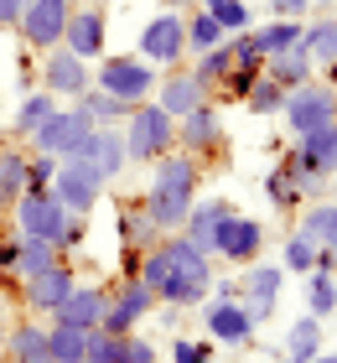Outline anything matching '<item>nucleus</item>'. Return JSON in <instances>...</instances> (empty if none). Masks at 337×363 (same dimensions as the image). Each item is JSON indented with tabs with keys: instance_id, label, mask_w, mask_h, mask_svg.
Masks as SVG:
<instances>
[{
	"instance_id": "obj_34",
	"label": "nucleus",
	"mask_w": 337,
	"mask_h": 363,
	"mask_svg": "<svg viewBox=\"0 0 337 363\" xmlns=\"http://www.w3.org/2000/svg\"><path fill=\"white\" fill-rule=\"evenodd\" d=\"M306 311L311 317H337V270H311L306 275Z\"/></svg>"
},
{
	"instance_id": "obj_19",
	"label": "nucleus",
	"mask_w": 337,
	"mask_h": 363,
	"mask_svg": "<svg viewBox=\"0 0 337 363\" xmlns=\"http://www.w3.org/2000/svg\"><path fill=\"white\" fill-rule=\"evenodd\" d=\"M62 47H73L83 62H99L104 47H109V16L99 6H78L73 21H67V31H62Z\"/></svg>"
},
{
	"instance_id": "obj_16",
	"label": "nucleus",
	"mask_w": 337,
	"mask_h": 363,
	"mask_svg": "<svg viewBox=\"0 0 337 363\" xmlns=\"http://www.w3.org/2000/svg\"><path fill=\"white\" fill-rule=\"evenodd\" d=\"M78 286V275H73V259H57L53 270H42V275H31L26 286H21V301L31 317H53V311L67 301V291Z\"/></svg>"
},
{
	"instance_id": "obj_5",
	"label": "nucleus",
	"mask_w": 337,
	"mask_h": 363,
	"mask_svg": "<svg viewBox=\"0 0 337 363\" xmlns=\"http://www.w3.org/2000/svg\"><path fill=\"white\" fill-rule=\"evenodd\" d=\"M94 120H89V109L73 104V109H53L47 120L26 135L31 151H47V156H57V161H73V156H89V140H94Z\"/></svg>"
},
{
	"instance_id": "obj_12",
	"label": "nucleus",
	"mask_w": 337,
	"mask_h": 363,
	"mask_svg": "<svg viewBox=\"0 0 337 363\" xmlns=\"http://www.w3.org/2000/svg\"><path fill=\"white\" fill-rule=\"evenodd\" d=\"M202 327H208L213 342H223V348H249L260 333V322L249 317V306L233 296V301H218V296H208L202 301Z\"/></svg>"
},
{
	"instance_id": "obj_4",
	"label": "nucleus",
	"mask_w": 337,
	"mask_h": 363,
	"mask_svg": "<svg viewBox=\"0 0 337 363\" xmlns=\"http://www.w3.org/2000/svg\"><path fill=\"white\" fill-rule=\"evenodd\" d=\"M125 151H130V161H156V156H166V151H177V114H166L156 99H145V104H135L130 114H125Z\"/></svg>"
},
{
	"instance_id": "obj_36",
	"label": "nucleus",
	"mask_w": 337,
	"mask_h": 363,
	"mask_svg": "<svg viewBox=\"0 0 337 363\" xmlns=\"http://www.w3.org/2000/svg\"><path fill=\"white\" fill-rule=\"evenodd\" d=\"M26 192V151H0V208H16Z\"/></svg>"
},
{
	"instance_id": "obj_6",
	"label": "nucleus",
	"mask_w": 337,
	"mask_h": 363,
	"mask_svg": "<svg viewBox=\"0 0 337 363\" xmlns=\"http://www.w3.org/2000/svg\"><path fill=\"white\" fill-rule=\"evenodd\" d=\"M285 130H291V140L311 135V130H322L337 120V89L322 84V78H306L301 89H285Z\"/></svg>"
},
{
	"instance_id": "obj_41",
	"label": "nucleus",
	"mask_w": 337,
	"mask_h": 363,
	"mask_svg": "<svg viewBox=\"0 0 337 363\" xmlns=\"http://www.w3.org/2000/svg\"><path fill=\"white\" fill-rule=\"evenodd\" d=\"M244 109H249V114H280V109H285V89H280L275 78L265 73L260 84L244 94Z\"/></svg>"
},
{
	"instance_id": "obj_13",
	"label": "nucleus",
	"mask_w": 337,
	"mask_h": 363,
	"mask_svg": "<svg viewBox=\"0 0 337 363\" xmlns=\"http://www.w3.org/2000/svg\"><path fill=\"white\" fill-rule=\"evenodd\" d=\"M42 89L53 99H83L94 89V68L73 47H53V52H42Z\"/></svg>"
},
{
	"instance_id": "obj_25",
	"label": "nucleus",
	"mask_w": 337,
	"mask_h": 363,
	"mask_svg": "<svg viewBox=\"0 0 337 363\" xmlns=\"http://www.w3.org/2000/svg\"><path fill=\"white\" fill-rule=\"evenodd\" d=\"M291 156L306 161V167H316V172L332 182V177H337V120L322 125V130H311V135H301V140L291 145Z\"/></svg>"
},
{
	"instance_id": "obj_43",
	"label": "nucleus",
	"mask_w": 337,
	"mask_h": 363,
	"mask_svg": "<svg viewBox=\"0 0 337 363\" xmlns=\"http://www.w3.org/2000/svg\"><path fill=\"white\" fill-rule=\"evenodd\" d=\"M208 16H218V26H223L228 37H239V31L255 26V11H249V0H228V6H218V11H208Z\"/></svg>"
},
{
	"instance_id": "obj_53",
	"label": "nucleus",
	"mask_w": 337,
	"mask_h": 363,
	"mask_svg": "<svg viewBox=\"0 0 337 363\" xmlns=\"http://www.w3.org/2000/svg\"><path fill=\"white\" fill-rule=\"evenodd\" d=\"M306 363H337V353H332V348H322V353H311Z\"/></svg>"
},
{
	"instance_id": "obj_33",
	"label": "nucleus",
	"mask_w": 337,
	"mask_h": 363,
	"mask_svg": "<svg viewBox=\"0 0 337 363\" xmlns=\"http://www.w3.org/2000/svg\"><path fill=\"white\" fill-rule=\"evenodd\" d=\"M53 109H57V99L47 94V89H26V94H21V104H16V114H11V130L26 140V135H31V130H37Z\"/></svg>"
},
{
	"instance_id": "obj_18",
	"label": "nucleus",
	"mask_w": 337,
	"mask_h": 363,
	"mask_svg": "<svg viewBox=\"0 0 337 363\" xmlns=\"http://www.w3.org/2000/svg\"><path fill=\"white\" fill-rule=\"evenodd\" d=\"M213 99V89L197 78V68H166L161 73V84H156V104L166 109V114H187V109H197V104H208Z\"/></svg>"
},
{
	"instance_id": "obj_55",
	"label": "nucleus",
	"mask_w": 337,
	"mask_h": 363,
	"mask_svg": "<svg viewBox=\"0 0 337 363\" xmlns=\"http://www.w3.org/2000/svg\"><path fill=\"white\" fill-rule=\"evenodd\" d=\"M332 203H337V177H332Z\"/></svg>"
},
{
	"instance_id": "obj_9",
	"label": "nucleus",
	"mask_w": 337,
	"mask_h": 363,
	"mask_svg": "<svg viewBox=\"0 0 337 363\" xmlns=\"http://www.w3.org/2000/svg\"><path fill=\"white\" fill-rule=\"evenodd\" d=\"M73 11H78V0H26L16 31H21V42L42 57V52H53V47H62V31L73 21Z\"/></svg>"
},
{
	"instance_id": "obj_28",
	"label": "nucleus",
	"mask_w": 337,
	"mask_h": 363,
	"mask_svg": "<svg viewBox=\"0 0 337 363\" xmlns=\"http://www.w3.org/2000/svg\"><path fill=\"white\" fill-rule=\"evenodd\" d=\"M322 348H327V322L322 317H311V311H306V317H296L291 327H285V342H280L285 358L306 363L311 353H322Z\"/></svg>"
},
{
	"instance_id": "obj_37",
	"label": "nucleus",
	"mask_w": 337,
	"mask_h": 363,
	"mask_svg": "<svg viewBox=\"0 0 337 363\" xmlns=\"http://www.w3.org/2000/svg\"><path fill=\"white\" fill-rule=\"evenodd\" d=\"M228 68H233V37H223L218 47H208V52H197V78L208 89H218L228 78Z\"/></svg>"
},
{
	"instance_id": "obj_24",
	"label": "nucleus",
	"mask_w": 337,
	"mask_h": 363,
	"mask_svg": "<svg viewBox=\"0 0 337 363\" xmlns=\"http://www.w3.org/2000/svg\"><path fill=\"white\" fill-rule=\"evenodd\" d=\"M301 234L316 239V250H322L332 259V270H337V203H332V197L306 203V213H301Z\"/></svg>"
},
{
	"instance_id": "obj_54",
	"label": "nucleus",
	"mask_w": 337,
	"mask_h": 363,
	"mask_svg": "<svg viewBox=\"0 0 337 363\" xmlns=\"http://www.w3.org/2000/svg\"><path fill=\"white\" fill-rule=\"evenodd\" d=\"M78 6H104V0H78Z\"/></svg>"
},
{
	"instance_id": "obj_8",
	"label": "nucleus",
	"mask_w": 337,
	"mask_h": 363,
	"mask_svg": "<svg viewBox=\"0 0 337 363\" xmlns=\"http://www.w3.org/2000/svg\"><path fill=\"white\" fill-rule=\"evenodd\" d=\"M145 62L156 68H182L187 57V11H161L140 26V47H135Z\"/></svg>"
},
{
	"instance_id": "obj_3",
	"label": "nucleus",
	"mask_w": 337,
	"mask_h": 363,
	"mask_svg": "<svg viewBox=\"0 0 337 363\" xmlns=\"http://www.w3.org/2000/svg\"><path fill=\"white\" fill-rule=\"evenodd\" d=\"M156 84H161V68L156 62H145L140 52H104L94 68V89L114 94L120 104H145V99H156Z\"/></svg>"
},
{
	"instance_id": "obj_11",
	"label": "nucleus",
	"mask_w": 337,
	"mask_h": 363,
	"mask_svg": "<svg viewBox=\"0 0 337 363\" xmlns=\"http://www.w3.org/2000/svg\"><path fill=\"white\" fill-rule=\"evenodd\" d=\"M161 301H156V291L145 286L140 275H120V286L109 291V311H104V333H135L150 311H156Z\"/></svg>"
},
{
	"instance_id": "obj_26",
	"label": "nucleus",
	"mask_w": 337,
	"mask_h": 363,
	"mask_svg": "<svg viewBox=\"0 0 337 363\" xmlns=\"http://www.w3.org/2000/svg\"><path fill=\"white\" fill-rule=\"evenodd\" d=\"M6 363H31V358H47V322L42 317H21L11 322L6 333V353H0Z\"/></svg>"
},
{
	"instance_id": "obj_21",
	"label": "nucleus",
	"mask_w": 337,
	"mask_h": 363,
	"mask_svg": "<svg viewBox=\"0 0 337 363\" xmlns=\"http://www.w3.org/2000/svg\"><path fill=\"white\" fill-rule=\"evenodd\" d=\"M104 311H109V291L104 286H73L67 301L47 322H67V327H78V333H94V327H104Z\"/></svg>"
},
{
	"instance_id": "obj_52",
	"label": "nucleus",
	"mask_w": 337,
	"mask_h": 363,
	"mask_svg": "<svg viewBox=\"0 0 337 363\" xmlns=\"http://www.w3.org/2000/svg\"><path fill=\"white\" fill-rule=\"evenodd\" d=\"M161 11H197V0H161Z\"/></svg>"
},
{
	"instance_id": "obj_7",
	"label": "nucleus",
	"mask_w": 337,
	"mask_h": 363,
	"mask_svg": "<svg viewBox=\"0 0 337 363\" xmlns=\"http://www.w3.org/2000/svg\"><path fill=\"white\" fill-rule=\"evenodd\" d=\"M53 192L67 213H78V218H89L99 208V197L109 192V182L99 177V167L89 156H73V161H57V177H53Z\"/></svg>"
},
{
	"instance_id": "obj_45",
	"label": "nucleus",
	"mask_w": 337,
	"mask_h": 363,
	"mask_svg": "<svg viewBox=\"0 0 337 363\" xmlns=\"http://www.w3.org/2000/svg\"><path fill=\"white\" fill-rule=\"evenodd\" d=\"M172 363H213V348L202 337H177L172 342Z\"/></svg>"
},
{
	"instance_id": "obj_17",
	"label": "nucleus",
	"mask_w": 337,
	"mask_h": 363,
	"mask_svg": "<svg viewBox=\"0 0 337 363\" xmlns=\"http://www.w3.org/2000/svg\"><path fill=\"white\" fill-rule=\"evenodd\" d=\"M280 291H285V265H249L239 280V301L249 306L255 322H270L280 306Z\"/></svg>"
},
{
	"instance_id": "obj_23",
	"label": "nucleus",
	"mask_w": 337,
	"mask_h": 363,
	"mask_svg": "<svg viewBox=\"0 0 337 363\" xmlns=\"http://www.w3.org/2000/svg\"><path fill=\"white\" fill-rule=\"evenodd\" d=\"M89 161L99 167V177L109 182H120L125 177V167H130V151H125V130L120 125H99L94 130V140H89Z\"/></svg>"
},
{
	"instance_id": "obj_31",
	"label": "nucleus",
	"mask_w": 337,
	"mask_h": 363,
	"mask_svg": "<svg viewBox=\"0 0 337 363\" xmlns=\"http://www.w3.org/2000/svg\"><path fill=\"white\" fill-rule=\"evenodd\" d=\"M301 47L311 52L316 73H322V68H337V16H322V21H306V31H301Z\"/></svg>"
},
{
	"instance_id": "obj_2",
	"label": "nucleus",
	"mask_w": 337,
	"mask_h": 363,
	"mask_svg": "<svg viewBox=\"0 0 337 363\" xmlns=\"http://www.w3.org/2000/svg\"><path fill=\"white\" fill-rule=\"evenodd\" d=\"M161 255H166V275L156 286V301L172 306V311H187V306L208 301V296H213V259L202 250H192L182 234H166Z\"/></svg>"
},
{
	"instance_id": "obj_49",
	"label": "nucleus",
	"mask_w": 337,
	"mask_h": 363,
	"mask_svg": "<svg viewBox=\"0 0 337 363\" xmlns=\"http://www.w3.org/2000/svg\"><path fill=\"white\" fill-rule=\"evenodd\" d=\"M21 11H26V0H0V31L21 26Z\"/></svg>"
},
{
	"instance_id": "obj_20",
	"label": "nucleus",
	"mask_w": 337,
	"mask_h": 363,
	"mask_svg": "<svg viewBox=\"0 0 337 363\" xmlns=\"http://www.w3.org/2000/svg\"><path fill=\"white\" fill-rule=\"evenodd\" d=\"M228 213H233V203H228V197H197V203H192V213H187V223H182L177 234L187 239L192 250H202V255L213 259L218 228H223V218H228Z\"/></svg>"
},
{
	"instance_id": "obj_30",
	"label": "nucleus",
	"mask_w": 337,
	"mask_h": 363,
	"mask_svg": "<svg viewBox=\"0 0 337 363\" xmlns=\"http://www.w3.org/2000/svg\"><path fill=\"white\" fill-rule=\"evenodd\" d=\"M265 73L275 78L280 89H301L306 78H316V62H311V52H306V47H285V52L265 57Z\"/></svg>"
},
{
	"instance_id": "obj_51",
	"label": "nucleus",
	"mask_w": 337,
	"mask_h": 363,
	"mask_svg": "<svg viewBox=\"0 0 337 363\" xmlns=\"http://www.w3.org/2000/svg\"><path fill=\"white\" fill-rule=\"evenodd\" d=\"M6 333H11V317H6V296H0V353H6Z\"/></svg>"
},
{
	"instance_id": "obj_56",
	"label": "nucleus",
	"mask_w": 337,
	"mask_h": 363,
	"mask_svg": "<svg viewBox=\"0 0 337 363\" xmlns=\"http://www.w3.org/2000/svg\"><path fill=\"white\" fill-rule=\"evenodd\" d=\"M280 363H296V358H285V353H280Z\"/></svg>"
},
{
	"instance_id": "obj_48",
	"label": "nucleus",
	"mask_w": 337,
	"mask_h": 363,
	"mask_svg": "<svg viewBox=\"0 0 337 363\" xmlns=\"http://www.w3.org/2000/svg\"><path fill=\"white\" fill-rule=\"evenodd\" d=\"M311 6H316V0H270V11H275V16H296V21H306Z\"/></svg>"
},
{
	"instance_id": "obj_46",
	"label": "nucleus",
	"mask_w": 337,
	"mask_h": 363,
	"mask_svg": "<svg viewBox=\"0 0 337 363\" xmlns=\"http://www.w3.org/2000/svg\"><path fill=\"white\" fill-rule=\"evenodd\" d=\"M120 363H161V353H156V342H150V337L125 333V358Z\"/></svg>"
},
{
	"instance_id": "obj_35",
	"label": "nucleus",
	"mask_w": 337,
	"mask_h": 363,
	"mask_svg": "<svg viewBox=\"0 0 337 363\" xmlns=\"http://www.w3.org/2000/svg\"><path fill=\"white\" fill-rule=\"evenodd\" d=\"M228 31L218 26V16H208V11H187V57H197V52H208V47H218Z\"/></svg>"
},
{
	"instance_id": "obj_42",
	"label": "nucleus",
	"mask_w": 337,
	"mask_h": 363,
	"mask_svg": "<svg viewBox=\"0 0 337 363\" xmlns=\"http://www.w3.org/2000/svg\"><path fill=\"white\" fill-rule=\"evenodd\" d=\"M120 358H125V337L94 327V333H89V348H83V363H120Z\"/></svg>"
},
{
	"instance_id": "obj_10",
	"label": "nucleus",
	"mask_w": 337,
	"mask_h": 363,
	"mask_svg": "<svg viewBox=\"0 0 337 363\" xmlns=\"http://www.w3.org/2000/svg\"><path fill=\"white\" fill-rule=\"evenodd\" d=\"M16 234H31V239H62V228H67V213L62 203H57V192L53 187H26L21 197H16Z\"/></svg>"
},
{
	"instance_id": "obj_44",
	"label": "nucleus",
	"mask_w": 337,
	"mask_h": 363,
	"mask_svg": "<svg viewBox=\"0 0 337 363\" xmlns=\"http://www.w3.org/2000/svg\"><path fill=\"white\" fill-rule=\"evenodd\" d=\"M53 177H57V156L26 151V187H53Z\"/></svg>"
},
{
	"instance_id": "obj_1",
	"label": "nucleus",
	"mask_w": 337,
	"mask_h": 363,
	"mask_svg": "<svg viewBox=\"0 0 337 363\" xmlns=\"http://www.w3.org/2000/svg\"><path fill=\"white\" fill-rule=\"evenodd\" d=\"M197 192H202V161L187 151H166V156L150 161V187L140 197V208L161 223V234H177L187 223Z\"/></svg>"
},
{
	"instance_id": "obj_57",
	"label": "nucleus",
	"mask_w": 337,
	"mask_h": 363,
	"mask_svg": "<svg viewBox=\"0 0 337 363\" xmlns=\"http://www.w3.org/2000/svg\"><path fill=\"white\" fill-rule=\"evenodd\" d=\"M31 363H47V358H31Z\"/></svg>"
},
{
	"instance_id": "obj_15",
	"label": "nucleus",
	"mask_w": 337,
	"mask_h": 363,
	"mask_svg": "<svg viewBox=\"0 0 337 363\" xmlns=\"http://www.w3.org/2000/svg\"><path fill=\"white\" fill-rule=\"evenodd\" d=\"M223 140H228V130H223V114H218L213 99L177 120V151H187V156H213V151H223Z\"/></svg>"
},
{
	"instance_id": "obj_38",
	"label": "nucleus",
	"mask_w": 337,
	"mask_h": 363,
	"mask_svg": "<svg viewBox=\"0 0 337 363\" xmlns=\"http://www.w3.org/2000/svg\"><path fill=\"white\" fill-rule=\"evenodd\" d=\"M73 104L89 109V120H94V125H125V114H130V104H120V99L104 94V89H89L83 99H73Z\"/></svg>"
},
{
	"instance_id": "obj_40",
	"label": "nucleus",
	"mask_w": 337,
	"mask_h": 363,
	"mask_svg": "<svg viewBox=\"0 0 337 363\" xmlns=\"http://www.w3.org/2000/svg\"><path fill=\"white\" fill-rule=\"evenodd\" d=\"M265 197H270V208H275V213H285V208H296V203H301L296 177H291V167H285V161L265 177Z\"/></svg>"
},
{
	"instance_id": "obj_29",
	"label": "nucleus",
	"mask_w": 337,
	"mask_h": 363,
	"mask_svg": "<svg viewBox=\"0 0 337 363\" xmlns=\"http://www.w3.org/2000/svg\"><path fill=\"white\" fill-rule=\"evenodd\" d=\"M57 259H67V255L57 250L53 239H31V234H16V280H21V286H26L31 275L53 270Z\"/></svg>"
},
{
	"instance_id": "obj_22",
	"label": "nucleus",
	"mask_w": 337,
	"mask_h": 363,
	"mask_svg": "<svg viewBox=\"0 0 337 363\" xmlns=\"http://www.w3.org/2000/svg\"><path fill=\"white\" fill-rule=\"evenodd\" d=\"M114 234H120V250H140V255L156 250V244L166 239L161 223L150 218L140 203H120V208H114Z\"/></svg>"
},
{
	"instance_id": "obj_32",
	"label": "nucleus",
	"mask_w": 337,
	"mask_h": 363,
	"mask_svg": "<svg viewBox=\"0 0 337 363\" xmlns=\"http://www.w3.org/2000/svg\"><path fill=\"white\" fill-rule=\"evenodd\" d=\"M83 348H89V333L67 322H47V363H83Z\"/></svg>"
},
{
	"instance_id": "obj_27",
	"label": "nucleus",
	"mask_w": 337,
	"mask_h": 363,
	"mask_svg": "<svg viewBox=\"0 0 337 363\" xmlns=\"http://www.w3.org/2000/svg\"><path fill=\"white\" fill-rule=\"evenodd\" d=\"M301 31H306V21H296V16H270L265 26H249V42L260 57H275L285 47H301Z\"/></svg>"
},
{
	"instance_id": "obj_47",
	"label": "nucleus",
	"mask_w": 337,
	"mask_h": 363,
	"mask_svg": "<svg viewBox=\"0 0 337 363\" xmlns=\"http://www.w3.org/2000/svg\"><path fill=\"white\" fill-rule=\"evenodd\" d=\"M0 286H21L16 280V234H0Z\"/></svg>"
},
{
	"instance_id": "obj_14",
	"label": "nucleus",
	"mask_w": 337,
	"mask_h": 363,
	"mask_svg": "<svg viewBox=\"0 0 337 363\" xmlns=\"http://www.w3.org/2000/svg\"><path fill=\"white\" fill-rule=\"evenodd\" d=\"M265 250V223L260 218H244L239 208L223 218V228H218V244H213V259H228V265H255Z\"/></svg>"
},
{
	"instance_id": "obj_50",
	"label": "nucleus",
	"mask_w": 337,
	"mask_h": 363,
	"mask_svg": "<svg viewBox=\"0 0 337 363\" xmlns=\"http://www.w3.org/2000/svg\"><path fill=\"white\" fill-rule=\"evenodd\" d=\"M213 296L218 301H233L239 296V275H213Z\"/></svg>"
},
{
	"instance_id": "obj_39",
	"label": "nucleus",
	"mask_w": 337,
	"mask_h": 363,
	"mask_svg": "<svg viewBox=\"0 0 337 363\" xmlns=\"http://www.w3.org/2000/svg\"><path fill=\"white\" fill-rule=\"evenodd\" d=\"M316 255H322V250H316V239H306V234L296 228V234L285 239V250H280V265L291 270V275H311V270H316Z\"/></svg>"
}]
</instances>
